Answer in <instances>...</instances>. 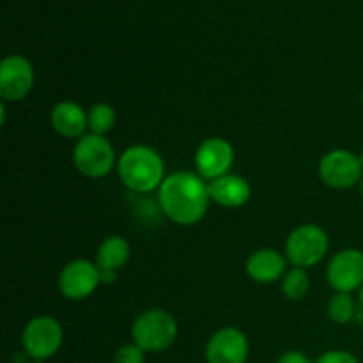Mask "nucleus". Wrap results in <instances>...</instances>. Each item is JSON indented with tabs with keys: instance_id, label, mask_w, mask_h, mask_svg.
<instances>
[{
	"instance_id": "nucleus-1",
	"label": "nucleus",
	"mask_w": 363,
	"mask_h": 363,
	"mask_svg": "<svg viewBox=\"0 0 363 363\" xmlns=\"http://www.w3.org/2000/svg\"><path fill=\"white\" fill-rule=\"evenodd\" d=\"M209 202L208 181L190 170L170 174L158 188L160 211L177 225H195L201 222L208 213Z\"/></svg>"
},
{
	"instance_id": "nucleus-2",
	"label": "nucleus",
	"mask_w": 363,
	"mask_h": 363,
	"mask_svg": "<svg viewBox=\"0 0 363 363\" xmlns=\"http://www.w3.org/2000/svg\"><path fill=\"white\" fill-rule=\"evenodd\" d=\"M117 174L128 190L151 194L165 181V163L160 152L149 145H131L117 160Z\"/></svg>"
},
{
	"instance_id": "nucleus-3",
	"label": "nucleus",
	"mask_w": 363,
	"mask_h": 363,
	"mask_svg": "<svg viewBox=\"0 0 363 363\" xmlns=\"http://www.w3.org/2000/svg\"><path fill=\"white\" fill-rule=\"evenodd\" d=\"M177 321L163 308H149L142 312L131 325L133 342L145 353H163L176 342Z\"/></svg>"
},
{
	"instance_id": "nucleus-4",
	"label": "nucleus",
	"mask_w": 363,
	"mask_h": 363,
	"mask_svg": "<svg viewBox=\"0 0 363 363\" xmlns=\"http://www.w3.org/2000/svg\"><path fill=\"white\" fill-rule=\"evenodd\" d=\"M330 248L328 234L315 223L296 227L286 240V257L294 268H312L326 257Z\"/></svg>"
},
{
	"instance_id": "nucleus-5",
	"label": "nucleus",
	"mask_w": 363,
	"mask_h": 363,
	"mask_svg": "<svg viewBox=\"0 0 363 363\" xmlns=\"http://www.w3.org/2000/svg\"><path fill=\"white\" fill-rule=\"evenodd\" d=\"M73 163L80 174L91 179H99L112 172L117 165L116 149L103 135L87 133L78 138L73 149Z\"/></svg>"
},
{
	"instance_id": "nucleus-6",
	"label": "nucleus",
	"mask_w": 363,
	"mask_h": 363,
	"mask_svg": "<svg viewBox=\"0 0 363 363\" xmlns=\"http://www.w3.org/2000/svg\"><path fill=\"white\" fill-rule=\"evenodd\" d=\"M64 342V330L52 315H38L25 325L21 346L34 362H45L59 353Z\"/></svg>"
},
{
	"instance_id": "nucleus-7",
	"label": "nucleus",
	"mask_w": 363,
	"mask_h": 363,
	"mask_svg": "<svg viewBox=\"0 0 363 363\" xmlns=\"http://www.w3.org/2000/svg\"><path fill=\"white\" fill-rule=\"evenodd\" d=\"M319 177L326 186L335 188V190L354 186L363 177L360 156L347 149H333L326 152L319 162Z\"/></svg>"
},
{
	"instance_id": "nucleus-8",
	"label": "nucleus",
	"mask_w": 363,
	"mask_h": 363,
	"mask_svg": "<svg viewBox=\"0 0 363 363\" xmlns=\"http://www.w3.org/2000/svg\"><path fill=\"white\" fill-rule=\"evenodd\" d=\"M57 284H59V291L62 293V296L67 300H85L101 284V269L98 268L96 262L87 261V259H77L64 266Z\"/></svg>"
},
{
	"instance_id": "nucleus-9",
	"label": "nucleus",
	"mask_w": 363,
	"mask_h": 363,
	"mask_svg": "<svg viewBox=\"0 0 363 363\" xmlns=\"http://www.w3.org/2000/svg\"><path fill=\"white\" fill-rule=\"evenodd\" d=\"M35 74L30 60L23 55H7L0 62V98L2 101H21L30 94Z\"/></svg>"
},
{
	"instance_id": "nucleus-10",
	"label": "nucleus",
	"mask_w": 363,
	"mask_h": 363,
	"mask_svg": "<svg viewBox=\"0 0 363 363\" xmlns=\"http://www.w3.org/2000/svg\"><path fill=\"white\" fill-rule=\"evenodd\" d=\"M234 165V147L222 137H209L195 152V169L204 181H215L230 174Z\"/></svg>"
},
{
	"instance_id": "nucleus-11",
	"label": "nucleus",
	"mask_w": 363,
	"mask_h": 363,
	"mask_svg": "<svg viewBox=\"0 0 363 363\" xmlns=\"http://www.w3.org/2000/svg\"><path fill=\"white\" fill-rule=\"evenodd\" d=\"M326 280L335 293H353L363 286V252L346 248L335 254L326 268Z\"/></svg>"
},
{
	"instance_id": "nucleus-12",
	"label": "nucleus",
	"mask_w": 363,
	"mask_h": 363,
	"mask_svg": "<svg viewBox=\"0 0 363 363\" xmlns=\"http://www.w3.org/2000/svg\"><path fill=\"white\" fill-rule=\"evenodd\" d=\"M250 346L248 339L240 328L225 326L209 337L206 344V362L208 363H247Z\"/></svg>"
},
{
	"instance_id": "nucleus-13",
	"label": "nucleus",
	"mask_w": 363,
	"mask_h": 363,
	"mask_svg": "<svg viewBox=\"0 0 363 363\" xmlns=\"http://www.w3.org/2000/svg\"><path fill=\"white\" fill-rule=\"evenodd\" d=\"M287 273V257L275 248H261L247 259V275L257 284H273Z\"/></svg>"
},
{
	"instance_id": "nucleus-14",
	"label": "nucleus",
	"mask_w": 363,
	"mask_h": 363,
	"mask_svg": "<svg viewBox=\"0 0 363 363\" xmlns=\"http://www.w3.org/2000/svg\"><path fill=\"white\" fill-rule=\"evenodd\" d=\"M209 197L222 208H241L252 197V186L245 177L238 174H225L215 181H209Z\"/></svg>"
},
{
	"instance_id": "nucleus-15",
	"label": "nucleus",
	"mask_w": 363,
	"mask_h": 363,
	"mask_svg": "<svg viewBox=\"0 0 363 363\" xmlns=\"http://www.w3.org/2000/svg\"><path fill=\"white\" fill-rule=\"evenodd\" d=\"M52 128L64 138H82L89 130L87 112L74 101H60L50 116Z\"/></svg>"
},
{
	"instance_id": "nucleus-16",
	"label": "nucleus",
	"mask_w": 363,
	"mask_h": 363,
	"mask_svg": "<svg viewBox=\"0 0 363 363\" xmlns=\"http://www.w3.org/2000/svg\"><path fill=\"white\" fill-rule=\"evenodd\" d=\"M131 247L123 236H108L103 240L96 254V264L101 272L117 273L130 261Z\"/></svg>"
},
{
	"instance_id": "nucleus-17",
	"label": "nucleus",
	"mask_w": 363,
	"mask_h": 363,
	"mask_svg": "<svg viewBox=\"0 0 363 363\" xmlns=\"http://www.w3.org/2000/svg\"><path fill=\"white\" fill-rule=\"evenodd\" d=\"M311 291V277L307 269L303 268H291L282 279V293L287 300L298 301L303 300Z\"/></svg>"
},
{
	"instance_id": "nucleus-18",
	"label": "nucleus",
	"mask_w": 363,
	"mask_h": 363,
	"mask_svg": "<svg viewBox=\"0 0 363 363\" xmlns=\"http://www.w3.org/2000/svg\"><path fill=\"white\" fill-rule=\"evenodd\" d=\"M87 119H89V130L94 135H103L105 137L108 131L113 130L116 126V110L110 106L108 103H96L91 108L87 110Z\"/></svg>"
},
{
	"instance_id": "nucleus-19",
	"label": "nucleus",
	"mask_w": 363,
	"mask_h": 363,
	"mask_svg": "<svg viewBox=\"0 0 363 363\" xmlns=\"http://www.w3.org/2000/svg\"><path fill=\"white\" fill-rule=\"evenodd\" d=\"M326 312L335 325H347L357 315V301L351 293H335L328 301Z\"/></svg>"
},
{
	"instance_id": "nucleus-20",
	"label": "nucleus",
	"mask_w": 363,
	"mask_h": 363,
	"mask_svg": "<svg viewBox=\"0 0 363 363\" xmlns=\"http://www.w3.org/2000/svg\"><path fill=\"white\" fill-rule=\"evenodd\" d=\"M113 363H145V351L137 344H124L113 354Z\"/></svg>"
},
{
	"instance_id": "nucleus-21",
	"label": "nucleus",
	"mask_w": 363,
	"mask_h": 363,
	"mask_svg": "<svg viewBox=\"0 0 363 363\" xmlns=\"http://www.w3.org/2000/svg\"><path fill=\"white\" fill-rule=\"evenodd\" d=\"M314 363H360L353 353L344 350H332L318 357Z\"/></svg>"
},
{
	"instance_id": "nucleus-22",
	"label": "nucleus",
	"mask_w": 363,
	"mask_h": 363,
	"mask_svg": "<svg viewBox=\"0 0 363 363\" xmlns=\"http://www.w3.org/2000/svg\"><path fill=\"white\" fill-rule=\"evenodd\" d=\"M277 363H314L311 358L301 351H287V353L280 354Z\"/></svg>"
},
{
	"instance_id": "nucleus-23",
	"label": "nucleus",
	"mask_w": 363,
	"mask_h": 363,
	"mask_svg": "<svg viewBox=\"0 0 363 363\" xmlns=\"http://www.w3.org/2000/svg\"><path fill=\"white\" fill-rule=\"evenodd\" d=\"M358 301H360V305L363 308V286L360 287V289H358Z\"/></svg>"
},
{
	"instance_id": "nucleus-24",
	"label": "nucleus",
	"mask_w": 363,
	"mask_h": 363,
	"mask_svg": "<svg viewBox=\"0 0 363 363\" xmlns=\"http://www.w3.org/2000/svg\"><path fill=\"white\" fill-rule=\"evenodd\" d=\"M360 191H362V197H363V177H362V181H360Z\"/></svg>"
},
{
	"instance_id": "nucleus-25",
	"label": "nucleus",
	"mask_w": 363,
	"mask_h": 363,
	"mask_svg": "<svg viewBox=\"0 0 363 363\" xmlns=\"http://www.w3.org/2000/svg\"><path fill=\"white\" fill-rule=\"evenodd\" d=\"M360 162H362V165H363V151H362V155H360Z\"/></svg>"
},
{
	"instance_id": "nucleus-26",
	"label": "nucleus",
	"mask_w": 363,
	"mask_h": 363,
	"mask_svg": "<svg viewBox=\"0 0 363 363\" xmlns=\"http://www.w3.org/2000/svg\"><path fill=\"white\" fill-rule=\"evenodd\" d=\"M34 363H43V362H34Z\"/></svg>"
}]
</instances>
